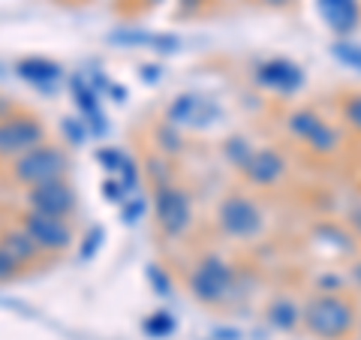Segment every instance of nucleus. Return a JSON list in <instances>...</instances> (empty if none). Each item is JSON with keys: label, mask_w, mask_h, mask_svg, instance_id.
Segmentation results:
<instances>
[{"label": "nucleus", "mask_w": 361, "mask_h": 340, "mask_svg": "<svg viewBox=\"0 0 361 340\" xmlns=\"http://www.w3.org/2000/svg\"><path fill=\"white\" fill-rule=\"evenodd\" d=\"M70 154L61 145H51V142H42L37 148L25 151L16 160H9V178L21 187H39V184H49V181H61L70 172Z\"/></svg>", "instance_id": "nucleus-1"}, {"label": "nucleus", "mask_w": 361, "mask_h": 340, "mask_svg": "<svg viewBox=\"0 0 361 340\" xmlns=\"http://www.w3.org/2000/svg\"><path fill=\"white\" fill-rule=\"evenodd\" d=\"M301 325L307 328L313 337L341 340L353 332L355 310L346 298L331 296V292H319V296L307 298V304L301 308Z\"/></svg>", "instance_id": "nucleus-2"}, {"label": "nucleus", "mask_w": 361, "mask_h": 340, "mask_svg": "<svg viewBox=\"0 0 361 340\" xmlns=\"http://www.w3.org/2000/svg\"><path fill=\"white\" fill-rule=\"evenodd\" d=\"M187 286L196 301L217 308L235 292V268L220 256H202L193 265V271H190Z\"/></svg>", "instance_id": "nucleus-3"}, {"label": "nucleus", "mask_w": 361, "mask_h": 340, "mask_svg": "<svg viewBox=\"0 0 361 340\" xmlns=\"http://www.w3.org/2000/svg\"><path fill=\"white\" fill-rule=\"evenodd\" d=\"M45 142V127L37 115L30 111H13L0 118V160H16L25 151L37 148Z\"/></svg>", "instance_id": "nucleus-4"}, {"label": "nucleus", "mask_w": 361, "mask_h": 340, "mask_svg": "<svg viewBox=\"0 0 361 340\" xmlns=\"http://www.w3.org/2000/svg\"><path fill=\"white\" fill-rule=\"evenodd\" d=\"M154 205H157V226H160V232L166 238H180L190 229V223H193V202H190V193L175 187V184L157 187Z\"/></svg>", "instance_id": "nucleus-5"}, {"label": "nucleus", "mask_w": 361, "mask_h": 340, "mask_svg": "<svg viewBox=\"0 0 361 340\" xmlns=\"http://www.w3.org/2000/svg\"><path fill=\"white\" fill-rule=\"evenodd\" d=\"M18 223L25 226V232L37 241L42 253H63V250H70L75 241L73 223L66 217H51V214H39V211L27 208L18 217Z\"/></svg>", "instance_id": "nucleus-6"}, {"label": "nucleus", "mask_w": 361, "mask_h": 340, "mask_svg": "<svg viewBox=\"0 0 361 340\" xmlns=\"http://www.w3.org/2000/svg\"><path fill=\"white\" fill-rule=\"evenodd\" d=\"M217 226L229 238H253L262 232V211L253 199L229 193L217 205Z\"/></svg>", "instance_id": "nucleus-7"}, {"label": "nucleus", "mask_w": 361, "mask_h": 340, "mask_svg": "<svg viewBox=\"0 0 361 340\" xmlns=\"http://www.w3.org/2000/svg\"><path fill=\"white\" fill-rule=\"evenodd\" d=\"M25 202H27L30 211L51 214V217H70V214L75 211V205H78L75 190L70 187V181L66 178L49 181V184H39V187H30Z\"/></svg>", "instance_id": "nucleus-8"}, {"label": "nucleus", "mask_w": 361, "mask_h": 340, "mask_svg": "<svg viewBox=\"0 0 361 340\" xmlns=\"http://www.w3.org/2000/svg\"><path fill=\"white\" fill-rule=\"evenodd\" d=\"M166 118L169 123L175 127H208L220 118V106L214 99H205V97H196V94H178L172 103L166 109Z\"/></svg>", "instance_id": "nucleus-9"}, {"label": "nucleus", "mask_w": 361, "mask_h": 340, "mask_svg": "<svg viewBox=\"0 0 361 340\" xmlns=\"http://www.w3.org/2000/svg\"><path fill=\"white\" fill-rule=\"evenodd\" d=\"M289 130L295 133L304 145H310L316 154H329V151L337 148V133L310 109L292 111L289 115Z\"/></svg>", "instance_id": "nucleus-10"}, {"label": "nucleus", "mask_w": 361, "mask_h": 340, "mask_svg": "<svg viewBox=\"0 0 361 340\" xmlns=\"http://www.w3.org/2000/svg\"><path fill=\"white\" fill-rule=\"evenodd\" d=\"M241 172H244V178L250 181V184H256V187H271V184H277V181L283 178L286 160H283V157H280L274 148H259V151L250 154V160L241 166Z\"/></svg>", "instance_id": "nucleus-11"}, {"label": "nucleus", "mask_w": 361, "mask_h": 340, "mask_svg": "<svg viewBox=\"0 0 361 340\" xmlns=\"http://www.w3.org/2000/svg\"><path fill=\"white\" fill-rule=\"evenodd\" d=\"M256 82L262 87L277 90V94H292V90H298L304 85V73L295 63L274 58V61H265L256 66Z\"/></svg>", "instance_id": "nucleus-12"}, {"label": "nucleus", "mask_w": 361, "mask_h": 340, "mask_svg": "<svg viewBox=\"0 0 361 340\" xmlns=\"http://www.w3.org/2000/svg\"><path fill=\"white\" fill-rule=\"evenodd\" d=\"M16 75L25 78L27 85H37L39 90H51L61 82L63 70H61V63H54L49 58H25L16 63Z\"/></svg>", "instance_id": "nucleus-13"}, {"label": "nucleus", "mask_w": 361, "mask_h": 340, "mask_svg": "<svg viewBox=\"0 0 361 340\" xmlns=\"http://www.w3.org/2000/svg\"><path fill=\"white\" fill-rule=\"evenodd\" d=\"M0 244H4L21 265H33V262H37V259L42 256V250L37 247V241H33V238L25 232V226H21V223H18V226H6V229L0 232Z\"/></svg>", "instance_id": "nucleus-14"}, {"label": "nucleus", "mask_w": 361, "mask_h": 340, "mask_svg": "<svg viewBox=\"0 0 361 340\" xmlns=\"http://www.w3.org/2000/svg\"><path fill=\"white\" fill-rule=\"evenodd\" d=\"M109 42H118V45H151V49L163 51V54H172L180 49V40L172 37V33H142V30H115L109 33Z\"/></svg>", "instance_id": "nucleus-15"}, {"label": "nucleus", "mask_w": 361, "mask_h": 340, "mask_svg": "<svg viewBox=\"0 0 361 340\" xmlns=\"http://www.w3.org/2000/svg\"><path fill=\"white\" fill-rule=\"evenodd\" d=\"M319 13L337 33H349L358 25V0H319Z\"/></svg>", "instance_id": "nucleus-16"}, {"label": "nucleus", "mask_w": 361, "mask_h": 340, "mask_svg": "<svg viewBox=\"0 0 361 340\" xmlns=\"http://www.w3.org/2000/svg\"><path fill=\"white\" fill-rule=\"evenodd\" d=\"M265 316H268V325L277 328V332H295L301 325V308L292 298H283V296L268 304Z\"/></svg>", "instance_id": "nucleus-17"}, {"label": "nucleus", "mask_w": 361, "mask_h": 340, "mask_svg": "<svg viewBox=\"0 0 361 340\" xmlns=\"http://www.w3.org/2000/svg\"><path fill=\"white\" fill-rule=\"evenodd\" d=\"M70 87H73V97H75V106L82 111V118H90V115H97V111H103L99 109V99H97V90L90 87L82 75H73Z\"/></svg>", "instance_id": "nucleus-18"}, {"label": "nucleus", "mask_w": 361, "mask_h": 340, "mask_svg": "<svg viewBox=\"0 0 361 340\" xmlns=\"http://www.w3.org/2000/svg\"><path fill=\"white\" fill-rule=\"evenodd\" d=\"M250 154H253V148H250V142L247 139H241V135H232V139H226V145H223V157L229 160L232 166H244L247 160H250Z\"/></svg>", "instance_id": "nucleus-19"}, {"label": "nucleus", "mask_w": 361, "mask_h": 340, "mask_svg": "<svg viewBox=\"0 0 361 340\" xmlns=\"http://www.w3.org/2000/svg\"><path fill=\"white\" fill-rule=\"evenodd\" d=\"M142 332L148 337H169L175 332V320L166 310H157V313H151L148 320L142 322Z\"/></svg>", "instance_id": "nucleus-20"}, {"label": "nucleus", "mask_w": 361, "mask_h": 340, "mask_svg": "<svg viewBox=\"0 0 361 340\" xmlns=\"http://www.w3.org/2000/svg\"><path fill=\"white\" fill-rule=\"evenodd\" d=\"M145 274H148L151 289H154V292H157V296H160V298H169V296H172V277L166 274V268H163V265L151 262L148 268H145Z\"/></svg>", "instance_id": "nucleus-21"}, {"label": "nucleus", "mask_w": 361, "mask_h": 340, "mask_svg": "<svg viewBox=\"0 0 361 340\" xmlns=\"http://www.w3.org/2000/svg\"><path fill=\"white\" fill-rule=\"evenodd\" d=\"M61 133H63V139H66V145L70 148H78V145H85V139H87V123L85 121H78V118H63L61 121Z\"/></svg>", "instance_id": "nucleus-22"}, {"label": "nucleus", "mask_w": 361, "mask_h": 340, "mask_svg": "<svg viewBox=\"0 0 361 340\" xmlns=\"http://www.w3.org/2000/svg\"><path fill=\"white\" fill-rule=\"evenodd\" d=\"M157 148H163L166 154H178L184 148V142H180V133L175 123H163V127H157Z\"/></svg>", "instance_id": "nucleus-23"}, {"label": "nucleus", "mask_w": 361, "mask_h": 340, "mask_svg": "<svg viewBox=\"0 0 361 340\" xmlns=\"http://www.w3.org/2000/svg\"><path fill=\"white\" fill-rule=\"evenodd\" d=\"M103 238H106L103 226H90L87 235H85V241H82V247H78V259H82V262H87V259H94V256H97V250H99V244H103Z\"/></svg>", "instance_id": "nucleus-24"}, {"label": "nucleus", "mask_w": 361, "mask_h": 340, "mask_svg": "<svg viewBox=\"0 0 361 340\" xmlns=\"http://www.w3.org/2000/svg\"><path fill=\"white\" fill-rule=\"evenodd\" d=\"M145 172H148V178L154 181V187H166L169 184V166H166L163 157H157V154L145 157Z\"/></svg>", "instance_id": "nucleus-25"}, {"label": "nucleus", "mask_w": 361, "mask_h": 340, "mask_svg": "<svg viewBox=\"0 0 361 340\" xmlns=\"http://www.w3.org/2000/svg\"><path fill=\"white\" fill-rule=\"evenodd\" d=\"M21 268H25V265H21L18 259H16L13 253H9L4 244H0V283H9V280H16V277L21 274Z\"/></svg>", "instance_id": "nucleus-26"}, {"label": "nucleus", "mask_w": 361, "mask_h": 340, "mask_svg": "<svg viewBox=\"0 0 361 340\" xmlns=\"http://www.w3.org/2000/svg\"><path fill=\"white\" fill-rule=\"evenodd\" d=\"M97 163L103 166V172L115 175L121 172V163H123V154L118 148H97Z\"/></svg>", "instance_id": "nucleus-27"}, {"label": "nucleus", "mask_w": 361, "mask_h": 340, "mask_svg": "<svg viewBox=\"0 0 361 340\" xmlns=\"http://www.w3.org/2000/svg\"><path fill=\"white\" fill-rule=\"evenodd\" d=\"M145 208H148V205H145V199H142V196H133V199H127V202L121 205V220H123V223H139L142 214H145Z\"/></svg>", "instance_id": "nucleus-28"}, {"label": "nucleus", "mask_w": 361, "mask_h": 340, "mask_svg": "<svg viewBox=\"0 0 361 340\" xmlns=\"http://www.w3.org/2000/svg\"><path fill=\"white\" fill-rule=\"evenodd\" d=\"M121 184L123 190H135V184H139V163L130 160V157H123V163H121Z\"/></svg>", "instance_id": "nucleus-29"}, {"label": "nucleus", "mask_w": 361, "mask_h": 340, "mask_svg": "<svg viewBox=\"0 0 361 340\" xmlns=\"http://www.w3.org/2000/svg\"><path fill=\"white\" fill-rule=\"evenodd\" d=\"M334 54L341 58L343 63H349V66H358L361 70V49L358 45H349V42H334Z\"/></svg>", "instance_id": "nucleus-30"}, {"label": "nucleus", "mask_w": 361, "mask_h": 340, "mask_svg": "<svg viewBox=\"0 0 361 340\" xmlns=\"http://www.w3.org/2000/svg\"><path fill=\"white\" fill-rule=\"evenodd\" d=\"M99 190H103V199L106 202H121V205H123V196H127V190H123V184H121L118 178H106Z\"/></svg>", "instance_id": "nucleus-31"}, {"label": "nucleus", "mask_w": 361, "mask_h": 340, "mask_svg": "<svg viewBox=\"0 0 361 340\" xmlns=\"http://www.w3.org/2000/svg\"><path fill=\"white\" fill-rule=\"evenodd\" d=\"M343 115H346V121L353 123L355 130H361V94H358V97H349V99H346V106H343Z\"/></svg>", "instance_id": "nucleus-32"}, {"label": "nucleus", "mask_w": 361, "mask_h": 340, "mask_svg": "<svg viewBox=\"0 0 361 340\" xmlns=\"http://www.w3.org/2000/svg\"><path fill=\"white\" fill-rule=\"evenodd\" d=\"M139 73H142V78L148 85H157V82H160V75H163V70H160V66H154V63H145Z\"/></svg>", "instance_id": "nucleus-33"}, {"label": "nucleus", "mask_w": 361, "mask_h": 340, "mask_svg": "<svg viewBox=\"0 0 361 340\" xmlns=\"http://www.w3.org/2000/svg\"><path fill=\"white\" fill-rule=\"evenodd\" d=\"M111 94H115V97H118V103H121V99L127 97V90H123L121 85H111Z\"/></svg>", "instance_id": "nucleus-34"}, {"label": "nucleus", "mask_w": 361, "mask_h": 340, "mask_svg": "<svg viewBox=\"0 0 361 340\" xmlns=\"http://www.w3.org/2000/svg\"><path fill=\"white\" fill-rule=\"evenodd\" d=\"M265 4H271V6H283V4H289V0H265Z\"/></svg>", "instance_id": "nucleus-35"}, {"label": "nucleus", "mask_w": 361, "mask_h": 340, "mask_svg": "<svg viewBox=\"0 0 361 340\" xmlns=\"http://www.w3.org/2000/svg\"><path fill=\"white\" fill-rule=\"evenodd\" d=\"M353 274H355V280H358V283H361V262H358V265H355V268H353Z\"/></svg>", "instance_id": "nucleus-36"}, {"label": "nucleus", "mask_w": 361, "mask_h": 340, "mask_svg": "<svg viewBox=\"0 0 361 340\" xmlns=\"http://www.w3.org/2000/svg\"><path fill=\"white\" fill-rule=\"evenodd\" d=\"M180 4H184V6H199L202 0H180Z\"/></svg>", "instance_id": "nucleus-37"}, {"label": "nucleus", "mask_w": 361, "mask_h": 340, "mask_svg": "<svg viewBox=\"0 0 361 340\" xmlns=\"http://www.w3.org/2000/svg\"><path fill=\"white\" fill-rule=\"evenodd\" d=\"M145 4H163V0H145Z\"/></svg>", "instance_id": "nucleus-38"}]
</instances>
